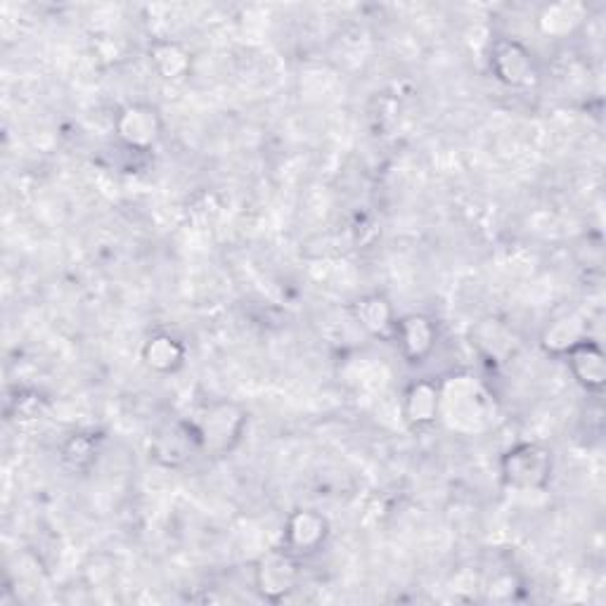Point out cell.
Wrapping results in <instances>:
<instances>
[{
  "label": "cell",
  "instance_id": "1",
  "mask_svg": "<svg viewBox=\"0 0 606 606\" xmlns=\"http://www.w3.org/2000/svg\"><path fill=\"white\" fill-rule=\"evenodd\" d=\"M195 429L199 451L209 455H226L239 443L247 426V412L242 405L232 401H218L206 405L195 422H190Z\"/></svg>",
  "mask_w": 606,
  "mask_h": 606
},
{
  "label": "cell",
  "instance_id": "2",
  "mask_svg": "<svg viewBox=\"0 0 606 606\" xmlns=\"http://www.w3.org/2000/svg\"><path fill=\"white\" fill-rule=\"evenodd\" d=\"M505 484L515 490H542L552 478V453L540 443H517L500 459Z\"/></svg>",
  "mask_w": 606,
  "mask_h": 606
},
{
  "label": "cell",
  "instance_id": "3",
  "mask_svg": "<svg viewBox=\"0 0 606 606\" xmlns=\"http://www.w3.org/2000/svg\"><path fill=\"white\" fill-rule=\"evenodd\" d=\"M490 69L509 88H531L538 84V67L531 51L515 39H498L490 47Z\"/></svg>",
  "mask_w": 606,
  "mask_h": 606
},
{
  "label": "cell",
  "instance_id": "4",
  "mask_svg": "<svg viewBox=\"0 0 606 606\" xmlns=\"http://www.w3.org/2000/svg\"><path fill=\"white\" fill-rule=\"evenodd\" d=\"M117 138L133 152H150L162 138L164 123L156 107L145 102L126 105L115 119Z\"/></svg>",
  "mask_w": 606,
  "mask_h": 606
},
{
  "label": "cell",
  "instance_id": "5",
  "mask_svg": "<svg viewBox=\"0 0 606 606\" xmlns=\"http://www.w3.org/2000/svg\"><path fill=\"white\" fill-rule=\"evenodd\" d=\"M299 562L296 554L290 550H275L263 554L257 569H253V585L259 595L268 602H280L286 595H292L299 583Z\"/></svg>",
  "mask_w": 606,
  "mask_h": 606
},
{
  "label": "cell",
  "instance_id": "6",
  "mask_svg": "<svg viewBox=\"0 0 606 606\" xmlns=\"http://www.w3.org/2000/svg\"><path fill=\"white\" fill-rule=\"evenodd\" d=\"M329 521L315 509H294L284 521V550L292 554H313L325 545Z\"/></svg>",
  "mask_w": 606,
  "mask_h": 606
},
{
  "label": "cell",
  "instance_id": "7",
  "mask_svg": "<svg viewBox=\"0 0 606 606\" xmlns=\"http://www.w3.org/2000/svg\"><path fill=\"white\" fill-rule=\"evenodd\" d=\"M566 365L573 379L587 391H602L606 385V358L597 342L583 339L566 350Z\"/></svg>",
  "mask_w": 606,
  "mask_h": 606
},
{
  "label": "cell",
  "instance_id": "8",
  "mask_svg": "<svg viewBox=\"0 0 606 606\" xmlns=\"http://www.w3.org/2000/svg\"><path fill=\"white\" fill-rule=\"evenodd\" d=\"M393 337L410 362H422L436 346V327L426 315L412 313L396 323Z\"/></svg>",
  "mask_w": 606,
  "mask_h": 606
},
{
  "label": "cell",
  "instance_id": "9",
  "mask_svg": "<svg viewBox=\"0 0 606 606\" xmlns=\"http://www.w3.org/2000/svg\"><path fill=\"white\" fill-rule=\"evenodd\" d=\"M587 20V8L581 0H560L550 3L538 14V31L548 39H569Z\"/></svg>",
  "mask_w": 606,
  "mask_h": 606
},
{
  "label": "cell",
  "instance_id": "10",
  "mask_svg": "<svg viewBox=\"0 0 606 606\" xmlns=\"http://www.w3.org/2000/svg\"><path fill=\"white\" fill-rule=\"evenodd\" d=\"M403 414L412 426H432L441 414V387L436 381L422 379L410 385L403 396Z\"/></svg>",
  "mask_w": 606,
  "mask_h": 606
},
{
  "label": "cell",
  "instance_id": "11",
  "mask_svg": "<svg viewBox=\"0 0 606 606\" xmlns=\"http://www.w3.org/2000/svg\"><path fill=\"white\" fill-rule=\"evenodd\" d=\"M199 451V443L195 436L193 424L181 422L169 426L166 432H162L156 436V441L152 443V457L159 462V465L164 467H178L190 457V453Z\"/></svg>",
  "mask_w": 606,
  "mask_h": 606
},
{
  "label": "cell",
  "instance_id": "12",
  "mask_svg": "<svg viewBox=\"0 0 606 606\" xmlns=\"http://www.w3.org/2000/svg\"><path fill=\"white\" fill-rule=\"evenodd\" d=\"M150 65L164 82H183L193 72V55L178 41L159 39L150 45Z\"/></svg>",
  "mask_w": 606,
  "mask_h": 606
},
{
  "label": "cell",
  "instance_id": "13",
  "mask_svg": "<svg viewBox=\"0 0 606 606\" xmlns=\"http://www.w3.org/2000/svg\"><path fill=\"white\" fill-rule=\"evenodd\" d=\"M185 346L181 339L171 337L166 332L152 334L142 346V362L156 375H173L185 365Z\"/></svg>",
  "mask_w": 606,
  "mask_h": 606
},
{
  "label": "cell",
  "instance_id": "14",
  "mask_svg": "<svg viewBox=\"0 0 606 606\" xmlns=\"http://www.w3.org/2000/svg\"><path fill=\"white\" fill-rule=\"evenodd\" d=\"M354 317L365 332L372 334V337H393L398 323L393 315V306L387 301V296L381 294L360 296L354 303Z\"/></svg>",
  "mask_w": 606,
  "mask_h": 606
},
{
  "label": "cell",
  "instance_id": "15",
  "mask_svg": "<svg viewBox=\"0 0 606 606\" xmlns=\"http://www.w3.org/2000/svg\"><path fill=\"white\" fill-rule=\"evenodd\" d=\"M583 339H587L585 317L578 313H564L542 332V348H545L548 354L564 356L569 348L581 344Z\"/></svg>",
  "mask_w": 606,
  "mask_h": 606
},
{
  "label": "cell",
  "instance_id": "16",
  "mask_svg": "<svg viewBox=\"0 0 606 606\" xmlns=\"http://www.w3.org/2000/svg\"><path fill=\"white\" fill-rule=\"evenodd\" d=\"M98 457V439L93 434H74L62 445V459L76 472H86Z\"/></svg>",
  "mask_w": 606,
  "mask_h": 606
},
{
  "label": "cell",
  "instance_id": "17",
  "mask_svg": "<svg viewBox=\"0 0 606 606\" xmlns=\"http://www.w3.org/2000/svg\"><path fill=\"white\" fill-rule=\"evenodd\" d=\"M84 573L93 587H100L115 578V562L107 560V554H93L84 566Z\"/></svg>",
  "mask_w": 606,
  "mask_h": 606
}]
</instances>
